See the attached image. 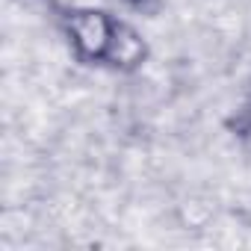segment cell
<instances>
[{
    "label": "cell",
    "mask_w": 251,
    "mask_h": 251,
    "mask_svg": "<svg viewBox=\"0 0 251 251\" xmlns=\"http://www.w3.org/2000/svg\"><path fill=\"white\" fill-rule=\"evenodd\" d=\"M68 27H71V42L80 50V56H86V59H103L115 24H109L100 12H77Z\"/></svg>",
    "instance_id": "1"
},
{
    "label": "cell",
    "mask_w": 251,
    "mask_h": 251,
    "mask_svg": "<svg viewBox=\"0 0 251 251\" xmlns=\"http://www.w3.org/2000/svg\"><path fill=\"white\" fill-rule=\"evenodd\" d=\"M142 56H145V45H142V39H139L130 27L115 24L103 59H109L112 65H121V68H130V65L142 62Z\"/></svg>",
    "instance_id": "2"
}]
</instances>
